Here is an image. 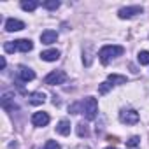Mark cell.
Listing matches in <instances>:
<instances>
[{"instance_id":"6da1fadb","label":"cell","mask_w":149,"mask_h":149,"mask_svg":"<svg viewBox=\"0 0 149 149\" xmlns=\"http://www.w3.org/2000/svg\"><path fill=\"white\" fill-rule=\"evenodd\" d=\"M123 53H125V47H123V46H112V44H107V46H104V47L98 51V58H100V61H102L104 65H107L112 58L121 56Z\"/></svg>"},{"instance_id":"7a4b0ae2","label":"cell","mask_w":149,"mask_h":149,"mask_svg":"<svg viewBox=\"0 0 149 149\" xmlns=\"http://www.w3.org/2000/svg\"><path fill=\"white\" fill-rule=\"evenodd\" d=\"M97 112H98V102H97V98H93V97L84 98V102H83V114L86 116V119H90V121L95 119Z\"/></svg>"},{"instance_id":"3957f363","label":"cell","mask_w":149,"mask_h":149,"mask_svg":"<svg viewBox=\"0 0 149 149\" xmlns=\"http://www.w3.org/2000/svg\"><path fill=\"white\" fill-rule=\"evenodd\" d=\"M67 81V74L63 70H53L44 77V84L47 86H54V84H63Z\"/></svg>"},{"instance_id":"277c9868","label":"cell","mask_w":149,"mask_h":149,"mask_svg":"<svg viewBox=\"0 0 149 149\" xmlns=\"http://www.w3.org/2000/svg\"><path fill=\"white\" fill-rule=\"evenodd\" d=\"M119 121L123 125H135L139 121V112L133 109H123L119 112Z\"/></svg>"},{"instance_id":"5b68a950","label":"cell","mask_w":149,"mask_h":149,"mask_svg":"<svg viewBox=\"0 0 149 149\" xmlns=\"http://www.w3.org/2000/svg\"><path fill=\"white\" fill-rule=\"evenodd\" d=\"M142 7L140 6H128V7H121L119 11H118V16L121 18V19H130V18H133V16H137V14H142Z\"/></svg>"},{"instance_id":"8992f818","label":"cell","mask_w":149,"mask_h":149,"mask_svg":"<svg viewBox=\"0 0 149 149\" xmlns=\"http://www.w3.org/2000/svg\"><path fill=\"white\" fill-rule=\"evenodd\" d=\"M18 76H19V79H21L23 83H28V81H33V79H35V72H33L32 68L25 67V65H19V67H18Z\"/></svg>"},{"instance_id":"52a82bcc","label":"cell","mask_w":149,"mask_h":149,"mask_svg":"<svg viewBox=\"0 0 149 149\" xmlns=\"http://www.w3.org/2000/svg\"><path fill=\"white\" fill-rule=\"evenodd\" d=\"M32 123H33V126H46L49 123V114L47 112H35L32 116Z\"/></svg>"},{"instance_id":"ba28073f","label":"cell","mask_w":149,"mask_h":149,"mask_svg":"<svg viewBox=\"0 0 149 149\" xmlns=\"http://www.w3.org/2000/svg\"><path fill=\"white\" fill-rule=\"evenodd\" d=\"M23 28H25V23L19 21V19L9 18V19L6 21V30H7V32H19V30H23Z\"/></svg>"},{"instance_id":"9c48e42d","label":"cell","mask_w":149,"mask_h":149,"mask_svg":"<svg viewBox=\"0 0 149 149\" xmlns=\"http://www.w3.org/2000/svg\"><path fill=\"white\" fill-rule=\"evenodd\" d=\"M14 44H16V51H21V53H28L33 49V42L28 39H18L14 40Z\"/></svg>"},{"instance_id":"30bf717a","label":"cell","mask_w":149,"mask_h":149,"mask_svg":"<svg viewBox=\"0 0 149 149\" xmlns=\"http://www.w3.org/2000/svg\"><path fill=\"white\" fill-rule=\"evenodd\" d=\"M56 39H58V33L54 30H44L40 33V42L42 44H53V42H56Z\"/></svg>"},{"instance_id":"8fae6325","label":"cell","mask_w":149,"mask_h":149,"mask_svg":"<svg viewBox=\"0 0 149 149\" xmlns=\"http://www.w3.org/2000/svg\"><path fill=\"white\" fill-rule=\"evenodd\" d=\"M40 58L44 61H56L60 58V51L58 49H46V51L40 53Z\"/></svg>"},{"instance_id":"7c38bea8","label":"cell","mask_w":149,"mask_h":149,"mask_svg":"<svg viewBox=\"0 0 149 149\" xmlns=\"http://www.w3.org/2000/svg\"><path fill=\"white\" fill-rule=\"evenodd\" d=\"M28 102H30L32 105H42V104L46 102V95H44L42 91H33V93H30Z\"/></svg>"},{"instance_id":"4fadbf2b","label":"cell","mask_w":149,"mask_h":149,"mask_svg":"<svg viewBox=\"0 0 149 149\" xmlns=\"http://www.w3.org/2000/svg\"><path fill=\"white\" fill-rule=\"evenodd\" d=\"M107 81L112 84V86H118V84H126V76H119V74H109Z\"/></svg>"},{"instance_id":"5bb4252c","label":"cell","mask_w":149,"mask_h":149,"mask_svg":"<svg viewBox=\"0 0 149 149\" xmlns=\"http://www.w3.org/2000/svg\"><path fill=\"white\" fill-rule=\"evenodd\" d=\"M11 98H13V97H11L9 93H6V95L2 97V107H4L6 111H9V112H14V111L18 109V105H16V104H13V102H11Z\"/></svg>"},{"instance_id":"9a60e30c","label":"cell","mask_w":149,"mask_h":149,"mask_svg":"<svg viewBox=\"0 0 149 149\" xmlns=\"http://www.w3.org/2000/svg\"><path fill=\"white\" fill-rule=\"evenodd\" d=\"M56 132L60 135H68L70 133V121L68 119H61L58 125H56Z\"/></svg>"},{"instance_id":"2e32d148","label":"cell","mask_w":149,"mask_h":149,"mask_svg":"<svg viewBox=\"0 0 149 149\" xmlns=\"http://www.w3.org/2000/svg\"><path fill=\"white\" fill-rule=\"evenodd\" d=\"M39 6H40V4L37 2V0H28V2H26V0H23V2H21V9H23V11H26V13L35 11Z\"/></svg>"},{"instance_id":"e0dca14e","label":"cell","mask_w":149,"mask_h":149,"mask_svg":"<svg viewBox=\"0 0 149 149\" xmlns=\"http://www.w3.org/2000/svg\"><path fill=\"white\" fill-rule=\"evenodd\" d=\"M77 135L79 137H88L90 135V128H88L86 123H79L77 125Z\"/></svg>"},{"instance_id":"ac0fdd59","label":"cell","mask_w":149,"mask_h":149,"mask_svg":"<svg viewBox=\"0 0 149 149\" xmlns=\"http://www.w3.org/2000/svg\"><path fill=\"white\" fill-rule=\"evenodd\" d=\"M137 60H139L140 65H149V51H140Z\"/></svg>"},{"instance_id":"d6986e66","label":"cell","mask_w":149,"mask_h":149,"mask_svg":"<svg viewBox=\"0 0 149 149\" xmlns=\"http://www.w3.org/2000/svg\"><path fill=\"white\" fill-rule=\"evenodd\" d=\"M42 7H46V9H49V11H56V9L60 7V2H58V0H47V2L42 4Z\"/></svg>"},{"instance_id":"ffe728a7","label":"cell","mask_w":149,"mask_h":149,"mask_svg":"<svg viewBox=\"0 0 149 149\" xmlns=\"http://www.w3.org/2000/svg\"><path fill=\"white\" fill-rule=\"evenodd\" d=\"M111 88H112V84H111L109 81H105V83H102V84L98 86V93H100V95H105Z\"/></svg>"},{"instance_id":"44dd1931","label":"cell","mask_w":149,"mask_h":149,"mask_svg":"<svg viewBox=\"0 0 149 149\" xmlns=\"http://www.w3.org/2000/svg\"><path fill=\"white\" fill-rule=\"evenodd\" d=\"M139 144H140V137H137V135L130 137V140L126 142V146H128V147H137Z\"/></svg>"},{"instance_id":"7402d4cb","label":"cell","mask_w":149,"mask_h":149,"mask_svg":"<svg viewBox=\"0 0 149 149\" xmlns=\"http://www.w3.org/2000/svg\"><path fill=\"white\" fill-rule=\"evenodd\" d=\"M44 149H61V146L58 142H54V140H47L44 144Z\"/></svg>"},{"instance_id":"603a6c76","label":"cell","mask_w":149,"mask_h":149,"mask_svg":"<svg viewBox=\"0 0 149 149\" xmlns=\"http://www.w3.org/2000/svg\"><path fill=\"white\" fill-rule=\"evenodd\" d=\"M4 51L6 53H14L16 51V44L14 42H6L4 44Z\"/></svg>"},{"instance_id":"cb8c5ba5","label":"cell","mask_w":149,"mask_h":149,"mask_svg":"<svg viewBox=\"0 0 149 149\" xmlns=\"http://www.w3.org/2000/svg\"><path fill=\"white\" fill-rule=\"evenodd\" d=\"M6 65H7V63H6V56H2V58H0V68L4 70V68H6Z\"/></svg>"},{"instance_id":"d4e9b609","label":"cell","mask_w":149,"mask_h":149,"mask_svg":"<svg viewBox=\"0 0 149 149\" xmlns=\"http://www.w3.org/2000/svg\"><path fill=\"white\" fill-rule=\"evenodd\" d=\"M76 149H90V147H84V146H79V147H76Z\"/></svg>"},{"instance_id":"484cf974","label":"cell","mask_w":149,"mask_h":149,"mask_svg":"<svg viewBox=\"0 0 149 149\" xmlns=\"http://www.w3.org/2000/svg\"><path fill=\"white\" fill-rule=\"evenodd\" d=\"M105 149H116V147H105Z\"/></svg>"}]
</instances>
